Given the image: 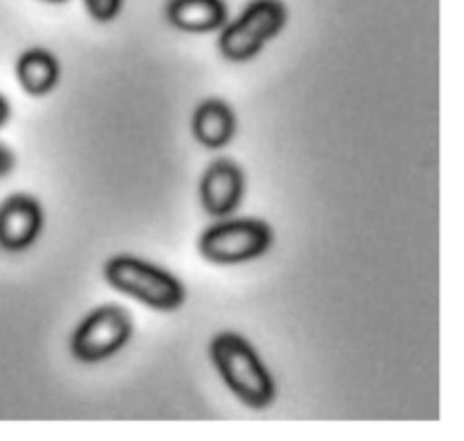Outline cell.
I'll return each mask as SVG.
<instances>
[{
  "label": "cell",
  "instance_id": "6da1fadb",
  "mask_svg": "<svg viewBox=\"0 0 464 441\" xmlns=\"http://www.w3.org/2000/svg\"><path fill=\"white\" fill-rule=\"evenodd\" d=\"M213 365L240 403L252 410H266L275 401V380L252 344L238 333H220L208 347Z\"/></svg>",
  "mask_w": 464,
  "mask_h": 441
},
{
  "label": "cell",
  "instance_id": "7a4b0ae2",
  "mask_svg": "<svg viewBox=\"0 0 464 441\" xmlns=\"http://www.w3.org/2000/svg\"><path fill=\"white\" fill-rule=\"evenodd\" d=\"M104 279L118 292L161 312L184 306L186 290L177 276L136 256H113L104 265Z\"/></svg>",
  "mask_w": 464,
  "mask_h": 441
},
{
  "label": "cell",
  "instance_id": "3957f363",
  "mask_svg": "<svg viewBox=\"0 0 464 441\" xmlns=\"http://www.w3.org/2000/svg\"><path fill=\"white\" fill-rule=\"evenodd\" d=\"M288 23V7L284 0H252L234 23L220 27L222 57L231 63H245L256 57L263 45L281 34Z\"/></svg>",
  "mask_w": 464,
  "mask_h": 441
},
{
  "label": "cell",
  "instance_id": "277c9868",
  "mask_svg": "<svg viewBox=\"0 0 464 441\" xmlns=\"http://www.w3.org/2000/svg\"><path fill=\"white\" fill-rule=\"evenodd\" d=\"M272 229L267 222L243 217L227 220L208 226L199 238V254L213 265H243L266 256L272 247Z\"/></svg>",
  "mask_w": 464,
  "mask_h": 441
},
{
  "label": "cell",
  "instance_id": "5b68a950",
  "mask_svg": "<svg viewBox=\"0 0 464 441\" xmlns=\"http://www.w3.org/2000/svg\"><path fill=\"white\" fill-rule=\"evenodd\" d=\"M134 333L130 312L121 306H102L84 317L71 340V353L84 365L109 360L116 356Z\"/></svg>",
  "mask_w": 464,
  "mask_h": 441
},
{
  "label": "cell",
  "instance_id": "8992f818",
  "mask_svg": "<svg viewBox=\"0 0 464 441\" xmlns=\"http://www.w3.org/2000/svg\"><path fill=\"white\" fill-rule=\"evenodd\" d=\"M245 172L231 158H218L207 168L199 184L204 211L216 220L229 217L245 197Z\"/></svg>",
  "mask_w": 464,
  "mask_h": 441
},
{
  "label": "cell",
  "instance_id": "52a82bcc",
  "mask_svg": "<svg viewBox=\"0 0 464 441\" xmlns=\"http://www.w3.org/2000/svg\"><path fill=\"white\" fill-rule=\"evenodd\" d=\"M44 229L41 204L30 195H12L0 206V249L25 252Z\"/></svg>",
  "mask_w": 464,
  "mask_h": 441
},
{
  "label": "cell",
  "instance_id": "ba28073f",
  "mask_svg": "<svg viewBox=\"0 0 464 441\" xmlns=\"http://www.w3.org/2000/svg\"><path fill=\"white\" fill-rule=\"evenodd\" d=\"M166 18L175 30L207 34L225 25L229 9L225 0H168Z\"/></svg>",
  "mask_w": 464,
  "mask_h": 441
},
{
  "label": "cell",
  "instance_id": "9c48e42d",
  "mask_svg": "<svg viewBox=\"0 0 464 441\" xmlns=\"http://www.w3.org/2000/svg\"><path fill=\"white\" fill-rule=\"evenodd\" d=\"M193 136L208 149H222L236 134V113L225 100H204L193 111Z\"/></svg>",
  "mask_w": 464,
  "mask_h": 441
},
{
  "label": "cell",
  "instance_id": "30bf717a",
  "mask_svg": "<svg viewBox=\"0 0 464 441\" xmlns=\"http://www.w3.org/2000/svg\"><path fill=\"white\" fill-rule=\"evenodd\" d=\"M62 68L57 57L44 48H30L18 57L16 77L21 81L23 91L34 98H44L57 86Z\"/></svg>",
  "mask_w": 464,
  "mask_h": 441
},
{
  "label": "cell",
  "instance_id": "8fae6325",
  "mask_svg": "<svg viewBox=\"0 0 464 441\" xmlns=\"http://www.w3.org/2000/svg\"><path fill=\"white\" fill-rule=\"evenodd\" d=\"M122 3L125 0H84L86 12L95 18L98 23H109L122 12Z\"/></svg>",
  "mask_w": 464,
  "mask_h": 441
},
{
  "label": "cell",
  "instance_id": "7c38bea8",
  "mask_svg": "<svg viewBox=\"0 0 464 441\" xmlns=\"http://www.w3.org/2000/svg\"><path fill=\"white\" fill-rule=\"evenodd\" d=\"M16 166V158H14V152L5 143H0V179L7 177L9 172Z\"/></svg>",
  "mask_w": 464,
  "mask_h": 441
},
{
  "label": "cell",
  "instance_id": "4fadbf2b",
  "mask_svg": "<svg viewBox=\"0 0 464 441\" xmlns=\"http://www.w3.org/2000/svg\"><path fill=\"white\" fill-rule=\"evenodd\" d=\"M9 116H12V107H9V102L5 95H0V127L7 125Z\"/></svg>",
  "mask_w": 464,
  "mask_h": 441
},
{
  "label": "cell",
  "instance_id": "5bb4252c",
  "mask_svg": "<svg viewBox=\"0 0 464 441\" xmlns=\"http://www.w3.org/2000/svg\"><path fill=\"white\" fill-rule=\"evenodd\" d=\"M44 3H54V5H59V3H66V0H44Z\"/></svg>",
  "mask_w": 464,
  "mask_h": 441
}]
</instances>
